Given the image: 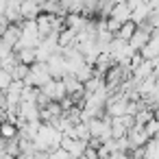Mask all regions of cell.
I'll use <instances>...</instances> for the list:
<instances>
[{"label":"cell","instance_id":"6da1fadb","mask_svg":"<svg viewBox=\"0 0 159 159\" xmlns=\"http://www.w3.org/2000/svg\"><path fill=\"white\" fill-rule=\"evenodd\" d=\"M50 100H55V102H59V100H63L68 94H66V87H63V81L61 79H50V81H46L42 87H39Z\"/></svg>","mask_w":159,"mask_h":159},{"label":"cell","instance_id":"7a4b0ae2","mask_svg":"<svg viewBox=\"0 0 159 159\" xmlns=\"http://www.w3.org/2000/svg\"><path fill=\"white\" fill-rule=\"evenodd\" d=\"M61 148H66L72 157H83V152H85V148H87V142L63 135V139H61Z\"/></svg>","mask_w":159,"mask_h":159},{"label":"cell","instance_id":"5b68a950","mask_svg":"<svg viewBox=\"0 0 159 159\" xmlns=\"http://www.w3.org/2000/svg\"><path fill=\"white\" fill-rule=\"evenodd\" d=\"M135 29H137V24L133 22V20H129V22H124V24H120V29L113 33V37H118V39H124V42H129L131 39V35L135 33Z\"/></svg>","mask_w":159,"mask_h":159},{"label":"cell","instance_id":"8992f818","mask_svg":"<svg viewBox=\"0 0 159 159\" xmlns=\"http://www.w3.org/2000/svg\"><path fill=\"white\" fill-rule=\"evenodd\" d=\"M18 135V126L13 124V122H9V120H2L0 122V137L2 139H11V137H16Z\"/></svg>","mask_w":159,"mask_h":159},{"label":"cell","instance_id":"ba28073f","mask_svg":"<svg viewBox=\"0 0 159 159\" xmlns=\"http://www.w3.org/2000/svg\"><path fill=\"white\" fill-rule=\"evenodd\" d=\"M11 81H13V79H11V74H9L7 70H0V89L5 92V89L11 85Z\"/></svg>","mask_w":159,"mask_h":159},{"label":"cell","instance_id":"277c9868","mask_svg":"<svg viewBox=\"0 0 159 159\" xmlns=\"http://www.w3.org/2000/svg\"><path fill=\"white\" fill-rule=\"evenodd\" d=\"M20 13H22V20H35L42 13V7L35 2V0H22Z\"/></svg>","mask_w":159,"mask_h":159},{"label":"cell","instance_id":"52a82bcc","mask_svg":"<svg viewBox=\"0 0 159 159\" xmlns=\"http://www.w3.org/2000/svg\"><path fill=\"white\" fill-rule=\"evenodd\" d=\"M16 57H18L20 63H26V66H31V63L37 61V59H35V48H22V50H16Z\"/></svg>","mask_w":159,"mask_h":159},{"label":"cell","instance_id":"3957f363","mask_svg":"<svg viewBox=\"0 0 159 159\" xmlns=\"http://www.w3.org/2000/svg\"><path fill=\"white\" fill-rule=\"evenodd\" d=\"M109 18L118 20L120 24H124V22H129V20H131V9L126 7V0H122V2H116V5L111 7Z\"/></svg>","mask_w":159,"mask_h":159}]
</instances>
